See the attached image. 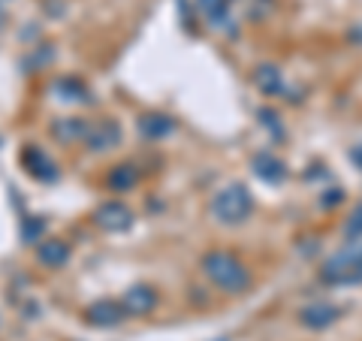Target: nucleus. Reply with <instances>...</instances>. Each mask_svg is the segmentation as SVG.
<instances>
[{
    "instance_id": "nucleus-9",
    "label": "nucleus",
    "mask_w": 362,
    "mask_h": 341,
    "mask_svg": "<svg viewBox=\"0 0 362 341\" xmlns=\"http://www.w3.org/2000/svg\"><path fill=\"white\" fill-rule=\"evenodd\" d=\"M24 163L30 166V172H34L37 178H43V181H55L57 178V166L48 160L43 151H37V148H28V151H24Z\"/></svg>"
},
{
    "instance_id": "nucleus-1",
    "label": "nucleus",
    "mask_w": 362,
    "mask_h": 341,
    "mask_svg": "<svg viewBox=\"0 0 362 341\" xmlns=\"http://www.w3.org/2000/svg\"><path fill=\"white\" fill-rule=\"evenodd\" d=\"M202 272L209 275L224 293H245L251 284L248 269L242 266V260L227 251H211L202 257Z\"/></svg>"
},
{
    "instance_id": "nucleus-19",
    "label": "nucleus",
    "mask_w": 362,
    "mask_h": 341,
    "mask_svg": "<svg viewBox=\"0 0 362 341\" xmlns=\"http://www.w3.org/2000/svg\"><path fill=\"white\" fill-rule=\"evenodd\" d=\"M350 157L359 163V169H362V145H356V148H353V151H350Z\"/></svg>"
},
{
    "instance_id": "nucleus-14",
    "label": "nucleus",
    "mask_w": 362,
    "mask_h": 341,
    "mask_svg": "<svg viewBox=\"0 0 362 341\" xmlns=\"http://www.w3.org/2000/svg\"><path fill=\"white\" fill-rule=\"evenodd\" d=\"M200 6H202V12L209 15L215 24H224V12H227V0H200Z\"/></svg>"
},
{
    "instance_id": "nucleus-13",
    "label": "nucleus",
    "mask_w": 362,
    "mask_h": 341,
    "mask_svg": "<svg viewBox=\"0 0 362 341\" xmlns=\"http://www.w3.org/2000/svg\"><path fill=\"white\" fill-rule=\"evenodd\" d=\"M88 124L79 118H64L61 124H55V136L64 139V142H76V139H85Z\"/></svg>"
},
{
    "instance_id": "nucleus-4",
    "label": "nucleus",
    "mask_w": 362,
    "mask_h": 341,
    "mask_svg": "<svg viewBox=\"0 0 362 341\" xmlns=\"http://www.w3.org/2000/svg\"><path fill=\"white\" fill-rule=\"evenodd\" d=\"M85 142L90 151H106V148H115L121 142V127L115 121H97L88 124L85 130Z\"/></svg>"
},
{
    "instance_id": "nucleus-7",
    "label": "nucleus",
    "mask_w": 362,
    "mask_h": 341,
    "mask_svg": "<svg viewBox=\"0 0 362 341\" xmlns=\"http://www.w3.org/2000/svg\"><path fill=\"white\" fill-rule=\"evenodd\" d=\"M37 257L48 269H57V266H64L70 260V245L64 242V239H46V242L37 248Z\"/></svg>"
},
{
    "instance_id": "nucleus-8",
    "label": "nucleus",
    "mask_w": 362,
    "mask_h": 341,
    "mask_svg": "<svg viewBox=\"0 0 362 341\" xmlns=\"http://www.w3.org/2000/svg\"><path fill=\"white\" fill-rule=\"evenodd\" d=\"M339 320V308H332V305L320 302V305H308L305 311H302V323L311 329H323L329 326V323Z\"/></svg>"
},
{
    "instance_id": "nucleus-6",
    "label": "nucleus",
    "mask_w": 362,
    "mask_h": 341,
    "mask_svg": "<svg viewBox=\"0 0 362 341\" xmlns=\"http://www.w3.org/2000/svg\"><path fill=\"white\" fill-rule=\"evenodd\" d=\"M88 323H94V326H115V323L124 320V308H121L118 302H109V299H103V302H94L88 308Z\"/></svg>"
},
{
    "instance_id": "nucleus-16",
    "label": "nucleus",
    "mask_w": 362,
    "mask_h": 341,
    "mask_svg": "<svg viewBox=\"0 0 362 341\" xmlns=\"http://www.w3.org/2000/svg\"><path fill=\"white\" fill-rule=\"evenodd\" d=\"M136 181V176H133V169L130 166H118V169L109 176V187H115V190H124V187H130Z\"/></svg>"
},
{
    "instance_id": "nucleus-3",
    "label": "nucleus",
    "mask_w": 362,
    "mask_h": 341,
    "mask_svg": "<svg viewBox=\"0 0 362 341\" xmlns=\"http://www.w3.org/2000/svg\"><path fill=\"white\" fill-rule=\"evenodd\" d=\"M94 221L109 232H124V230L133 227V212H130L124 203L112 199V203H103L100 209L94 212Z\"/></svg>"
},
{
    "instance_id": "nucleus-18",
    "label": "nucleus",
    "mask_w": 362,
    "mask_h": 341,
    "mask_svg": "<svg viewBox=\"0 0 362 341\" xmlns=\"http://www.w3.org/2000/svg\"><path fill=\"white\" fill-rule=\"evenodd\" d=\"M39 232H43V223H39V221H28V223H24V242H37Z\"/></svg>"
},
{
    "instance_id": "nucleus-20",
    "label": "nucleus",
    "mask_w": 362,
    "mask_h": 341,
    "mask_svg": "<svg viewBox=\"0 0 362 341\" xmlns=\"http://www.w3.org/2000/svg\"><path fill=\"white\" fill-rule=\"evenodd\" d=\"M3 15H6V12H3V3H0V24H3Z\"/></svg>"
},
{
    "instance_id": "nucleus-15",
    "label": "nucleus",
    "mask_w": 362,
    "mask_h": 341,
    "mask_svg": "<svg viewBox=\"0 0 362 341\" xmlns=\"http://www.w3.org/2000/svg\"><path fill=\"white\" fill-rule=\"evenodd\" d=\"M55 88H57V94H67L64 100H85V97H88V91L82 88L76 79H61Z\"/></svg>"
},
{
    "instance_id": "nucleus-5",
    "label": "nucleus",
    "mask_w": 362,
    "mask_h": 341,
    "mask_svg": "<svg viewBox=\"0 0 362 341\" xmlns=\"http://www.w3.org/2000/svg\"><path fill=\"white\" fill-rule=\"evenodd\" d=\"M154 305H158V293H154L151 287H130L124 293L121 308H124V314H136V317H142V314H151Z\"/></svg>"
},
{
    "instance_id": "nucleus-10",
    "label": "nucleus",
    "mask_w": 362,
    "mask_h": 341,
    "mask_svg": "<svg viewBox=\"0 0 362 341\" xmlns=\"http://www.w3.org/2000/svg\"><path fill=\"white\" fill-rule=\"evenodd\" d=\"M254 169H257V176L266 178V181H281L284 178V163L275 160L272 154H257V157H254Z\"/></svg>"
},
{
    "instance_id": "nucleus-11",
    "label": "nucleus",
    "mask_w": 362,
    "mask_h": 341,
    "mask_svg": "<svg viewBox=\"0 0 362 341\" xmlns=\"http://www.w3.org/2000/svg\"><path fill=\"white\" fill-rule=\"evenodd\" d=\"M139 130H142L148 139H163L166 133H172V121L166 115H145V118L139 121Z\"/></svg>"
},
{
    "instance_id": "nucleus-17",
    "label": "nucleus",
    "mask_w": 362,
    "mask_h": 341,
    "mask_svg": "<svg viewBox=\"0 0 362 341\" xmlns=\"http://www.w3.org/2000/svg\"><path fill=\"white\" fill-rule=\"evenodd\" d=\"M347 236L350 239H359L362 236V205H356L350 214V221H347Z\"/></svg>"
},
{
    "instance_id": "nucleus-12",
    "label": "nucleus",
    "mask_w": 362,
    "mask_h": 341,
    "mask_svg": "<svg viewBox=\"0 0 362 341\" xmlns=\"http://www.w3.org/2000/svg\"><path fill=\"white\" fill-rule=\"evenodd\" d=\"M254 82H257V88L260 91H266V94H278V91L284 88V82H281V73L275 70V66H260L257 73H254Z\"/></svg>"
},
{
    "instance_id": "nucleus-2",
    "label": "nucleus",
    "mask_w": 362,
    "mask_h": 341,
    "mask_svg": "<svg viewBox=\"0 0 362 341\" xmlns=\"http://www.w3.org/2000/svg\"><path fill=\"white\" fill-rule=\"evenodd\" d=\"M251 209H254L251 194L242 185L220 187L215 194V199H211V214H215L220 223H245V221H248V214H251Z\"/></svg>"
}]
</instances>
